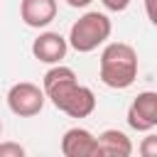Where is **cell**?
Here are the masks:
<instances>
[{"mask_svg": "<svg viewBox=\"0 0 157 157\" xmlns=\"http://www.w3.org/2000/svg\"><path fill=\"white\" fill-rule=\"evenodd\" d=\"M44 96L66 113L69 118H88L96 110V96L88 86H81L74 69L69 66H54L44 74Z\"/></svg>", "mask_w": 157, "mask_h": 157, "instance_id": "1", "label": "cell"}, {"mask_svg": "<svg viewBox=\"0 0 157 157\" xmlns=\"http://www.w3.org/2000/svg\"><path fill=\"white\" fill-rule=\"evenodd\" d=\"M98 76L108 88H130L137 78V52L125 42H110L101 52Z\"/></svg>", "mask_w": 157, "mask_h": 157, "instance_id": "2", "label": "cell"}, {"mask_svg": "<svg viewBox=\"0 0 157 157\" xmlns=\"http://www.w3.org/2000/svg\"><path fill=\"white\" fill-rule=\"evenodd\" d=\"M113 32V25L108 20V15L98 12V10H91L86 15H81L71 29H69V44L71 49H76L78 54H88L93 49H98Z\"/></svg>", "mask_w": 157, "mask_h": 157, "instance_id": "3", "label": "cell"}, {"mask_svg": "<svg viewBox=\"0 0 157 157\" xmlns=\"http://www.w3.org/2000/svg\"><path fill=\"white\" fill-rule=\"evenodd\" d=\"M44 101H47L44 88H39L37 83H29V81H20L7 91V108L20 118H32V115L42 113Z\"/></svg>", "mask_w": 157, "mask_h": 157, "instance_id": "4", "label": "cell"}, {"mask_svg": "<svg viewBox=\"0 0 157 157\" xmlns=\"http://www.w3.org/2000/svg\"><path fill=\"white\" fill-rule=\"evenodd\" d=\"M128 125L137 132L157 128V91H142L128 108Z\"/></svg>", "mask_w": 157, "mask_h": 157, "instance_id": "5", "label": "cell"}, {"mask_svg": "<svg viewBox=\"0 0 157 157\" xmlns=\"http://www.w3.org/2000/svg\"><path fill=\"white\" fill-rule=\"evenodd\" d=\"M64 157H98V137L86 128H69L61 137Z\"/></svg>", "mask_w": 157, "mask_h": 157, "instance_id": "6", "label": "cell"}, {"mask_svg": "<svg viewBox=\"0 0 157 157\" xmlns=\"http://www.w3.org/2000/svg\"><path fill=\"white\" fill-rule=\"evenodd\" d=\"M66 49H69V39H64L59 32H42L32 42L34 59H39L44 64H59L66 56Z\"/></svg>", "mask_w": 157, "mask_h": 157, "instance_id": "7", "label": "cell"}, {"mask_svg": "<svg viewBox=\"0 0 157 157\" xmlns=\"http://www.w3.org/2000/svg\"><path fill=\"white\" fill-rule=\"evenodd\" d=\"M20 17L27 27H47L56 17V0H22L20 2Z\"/></svg>", "mask_w": 157, "mask_h": 157, "instance_id": "8", "label": "cell"}, {"mask_svg": "<svg viewBox=\"0 0 157 157\" xmlns=\"http://www.w3.org/2000/svg\"><path fill=\"white\" fill-rule=\"evenodd\" d=\"M98 155L108 157H130L132 155V142L125 132L120 130H103L98 135Z\"/></svg>", "mask_w": 157, "mask_h": 157, "instance_id": "9", "label": "cell"}, {"mask_svg": "<svg viewBox=\"0 0 157 157\" xmlns=\"http://www.w3.org/2000/svg\"><path fill=\"white\" fill-rule=\"evenodd\" d=\"M137 152H140L142 157H157V135H147V137H142Z\"/></svg>", "mask_w": 157, "mask_h": 157, "instance_id": "10", "label": "cell"}, {"mask_svg": "<svg viewBox=\"0 0 157 157\" xmlns=\"http://www.w3.org/2000/svg\"><path fill=\"white\" fill-rule=\"evenodd\" d=\"M0 157H25V147L20 142H0Z\"/></svg>", "mask_w": 157, "mask_h": 157, "instance_id": "11", "label": "cell"}, {"mask_svg": "<svg viewBox=\"0 0 157 157\" xmlns=\"http://www.w3.org/2000/svg\"><path fill=\"white\" fill-rule=\"evenodd\" d=\"M101 2H103V7L110 10V12H123V10L130 5V0H101Z\"/></svg>", "mask_w": 157, "mask_h": 157, "instance_id": "12", "label": "cell"}, {"mask_svg": "<svg viewBox=\"0 0 157 157\" xmlns=\"http://www.w3.org/2000/svg\"><path fill=\"white\" fill-rule=\"evenodd\" d=\"M145 12H147V20L157 27V0H145Z\"/></svg>", "mask_w": 157, "mask_h": 157, "instance_id": "13", "label": "cell"}, {"mask_svg": "<svg viewBox=\"0 0 157 157\" xmlns=\"http://www.w3.org/2000/svg\"><path fill=\"white\" fill-rule=\"evenodd\" d=\"M93 0H66V5H71V7H88Z\"/></svg>", "mask_w": 157, "mask_h": 157, "instance_id": "14", "label": "cell"}, {"mask_svg": "<svg viewBox=\"0 0 157 157\" xmlns=\"http://www.w3.org/2000/svg\"><path fill=\"white\" fill-rule=\"evenodd\" d=\"M0 132H2V123H0Z\"/></svg>", "mask_w": 157, "mask_h": 157, "instance_id": "15", "label": "cell"}]
</instances>
